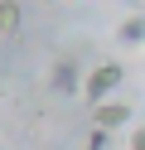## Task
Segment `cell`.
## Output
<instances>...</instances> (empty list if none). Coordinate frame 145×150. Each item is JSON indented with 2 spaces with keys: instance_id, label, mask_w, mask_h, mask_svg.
Returning <instances> with one entry per match:
<instances>
[{
  "instance_id": "cell-1",
  "label": "cell",
  "mask_w": 145,
  "mask_h": 150,
  "mask_svg": "<svg viewBox=\"0 0 145 150\" xmlns=\"http://www.w3.org/2000/svg\"><path fill=\"white\" fill-rule=\"evenodd\" d=\"M121 78H126V73H121V63H97V68L82 78V92H87V102H92V107H97V102H106L116 87H121Z\"/></svg>"
},
{
  "instance_id": "cell-2",
  "label": "cell",
  "mask_w": 145,
  "mask_h": 150,
  "mask_svg": "<svg viewBox=\"0 0 145 150\" xmlns=\"http://www.w3.org/2000/svg\"><path fill=\"white\" fill-rule=\"evenodd\" d=\"M92 121H97L102 131H116V126H126V121H131V107H126V102H97Z\"/></svg>"
},
{
  "instance_id": "cell-3",
  "label": "cell",
  "mask_w": 145,
  "mask_h": 150,
  "mask_svg": "<svg viewBox=\"0 0 145 150\" xmlns=\"http://www.w3.org/2000/svg\"><path fill=\"white\" fill-rule=\"evenodd\" d=\"M53 92H82V73H77L73 58L53 63Z\"/></svg>"
},
{
  "instance_id": "cell-4",
  "label": "cell",
  "mask_w": 145,
  "mask_h": 150,
  "mask_svg": "<svg viewBox=\"0 0 145 150\" xmlns=\"http://www.w3.org/2000/svg\"><path fill=\"white\" fill-rule=\"evenodd\" d=\"M19 29H24V5H19V0H0V34L15 39Z\"/></svg>"
},
{
  "instance_id": "cell-5",
  "label": "cell",
  "mask_w": 145,
  "mask_h": 150,
  "mask_svg": "<svg viewBox=\"0 0 145 150\" xmlns=\"http://www.w3.org/2000/svg\"><path fill=\"white\" fill-rule=\"evenodd\" d=\"M116 44H126V49H140V44H145V15H131V20H121V29H116Z\"/></svg>"
},
{
  "instance_id": "cell-6",
  "label": "cell",
  "mask_w": 145,
  "mask_h": 150,
  "mask_svg": "<svg viewBox=\"0 0 145 150\" xmlns=\"http://www.w3.org/2000/svg\"><path fill=\"white\" fill-rule=\"evenodd\" d=\"M87 150H106V131L92 126V136H87Z\"/></svg>"
},
{
  "instance_id": "cell-7",
  "label": "cell",
  "mask_w": 145,
  "mask_h": 150,
  "mask_svg": "<svg viewBox=\"0 0 145 150\" xmlns=\"http://www.w3.org/2000/svg\"><path fill=\"white\" fill-rule=\"evenodd\" d=\"M131 150H145V126H140V131L131 136Z\"/></svg>"
}]
</instances>
